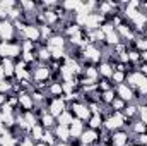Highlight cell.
<instances>
[{"instance_id": "cell-1", "label": "cell", "mask_w": 147, "mask_h": 146, "mask_svg": "<svg viewBox=\"0 0 147 146\" xmlns=\"http://www.w3.org/2000/svg\"><path fill=\"white\" fill-rule=\"evenodd\" d=\"M22 55L21 41H0V59H10L17 60Z\"/></svg>"}, {"instance_id": "cell-2", "label": "cell", "mask_w": 147, "mask_h": 146, "mask_svg": "<svg viewBox=\"0 0 147 146\" xmlns=\"http://www.w3.org/2000/svg\"><path fill=\"white\" fill-rule=\"evenodd\" d=\"M82 59L91 65H98L103 60V48L99 45H87L82 48Z\"/></svg>"}, {"instance_id": "cell-3", "label": "cell", "mask_w": 147, "mask_h": 146, "mask_svg": "<svg viewBox=\"0 0 147 146\" xmlns=\"http://www.w3.org/2000/svg\"><path fill=\"white\" fill-rule=\"evenodd\" d=\"M46 108H48V113H51L55 119L57 117H60L65 110L69 108V105H67V102L60 96V98H51V96H48L46 98Z\"/></svg>"}, {"instance_id": "cell-4", "label": "cell", "mask_w": 147, "mask_h": 146, "mask_svg": "<svg viewBox=\"0 0 147 146\" xmlns=\"http://www.w3.org/2000/svg\"><path fill=\"white\" fill-rule=\"evenodd\" d=\"M82 146H92V145H101V132L94 131V129H84L82 136L79 138Z\"/></svg>"}, {"instance_id": "cell-5", "label": "cell", "mask_w": 147, "mask_h": 146, "mask_svg": "<svg viewBox=\"0 0 147 146\" xmlns=\"http://www.w3.org/2000/svg\"><path fill=\"white\" fill-rule=\"evenodd\" d=\"M128 143H130V132L127 129H118L110 134L111 146H128Z\"/></svg>"}, {"instance_id": "cell-6", "label": "cell", "mask_w": 147, "mask_h": 146, "mask_svg": "<svg viewBox=\"0 0 147 146\" xmlns=\"http://www.w3.org/2000/svg\"><path fill=\"white\" fill-rule=\"evenodd\" d=\"M69 108L74 113V117L79 119V120H82V122L89 120V117H91V110L87 108V105L84 102H74V103H70Z\"/></svg>"}, {"instance_id": "cell-7", "label": "cell", "mask_w": 147, "mask_h": 146, "mask_svg": "<svg viewBox=\"0 0 147 146\" xmlns=\"http://www.w3.org/2000/svg\"><path fill=\"white\" fill-rule=\"evenodd\" d=\"M17 31H16L12 21H9V19L0 21V41H12Z\"/></svg>"}, {"instance_id": "cell-8", "label": "cell", "mask_w": 147, "mask_h": 146, "mask_svg": "<svg viewBox=\"0 0 147 146\" xmlns=\"http://www.w3.org/2000/svg\"><path fill=\"white\" fill-rule=\"evenodd\" d=\"M115 93H116V96L121 98L125 103H134V102H135V91H134L128 84H125V83L115 86Z\"/></svg>"}, {"instance_id": "cell-9", "label": "cell", "mask_w": 147, "mask_h": 146, "mask_svg": "<svg viewBox=\"0 0 147 146\" xmlns=\"http://www.w3.org/2000/svg\"><path fill=\"white\" fill-rule=\"evenodd\" d=\"M67 45H69V40L63 36L62 33H55L53 36H50L46 40V48L48 50H57V48H62V50H67Z\"/></svg>"}, {"instance_id": "cell-10", "label": "cell", "mask_w": 147, "mask_h": 146, "mask_svg": "<svg viewBox=\"0 0 147 146\" xmlns=\"http://www.w3.org/2000/svg\"><path fill=\"white\" fill-rule=\"evenodd\" d=\"M17 98H19V107H21L22 112H33V110L36 108V105H34V102H33L29 91H26V89L19 91V93H17Z\"/></svg>"}, {"instance_id": "cell-11", "label": "cell", "mask_w": 147, "mask_h": 146, "mask_svg": "<svg viewBox=\"0 0 147 146\" xmlns=\"http://www.w3.org/2000/svg\"><path fill=\"white\" fill-rule=\"evenodd\" d=\"M22 40H28V41H33V43H39L41 41V33H39V26L36 24H26L22 35Z\"/></svg>"}, {"instance_id": "cell-12", "label": "cell", "mask_w": 147, "mask_h": 146, "mask_svg": "<svg viewBox=\"0 0 147 146\" xmlns=\"http://www.w3.org/2000/svg\"><path fill=\"white\" fill-rule=\"evenodd\" d=\"M144 79H147L146 76H142L137 69H134V71H130V72L127 74V81H125V84H128V86L135 91V89H137V86H139Z\"/></svg>"}, {"instance_id": "cell-13", "label": "cell", "mask_w": 147, "mask_h": 146, "mask_svg": "<svg viewBox=\"0 0 147 146\" xmlns=\"http://www.w3.org/2000/svg\"><path fill=\"white\" fill-rule=\"evenodd\" d=\"M98 72H99V79L103 77V79H111V76H113V71H115V67H113V64L108 62V60H101L98 65Z\"/></svg>"}, {"instance_id": "cell-14", "label": "cell", "mask_w": 147, "mask_h": 146, "mask_svg": "<svg viewBox=\"0 0 147 146\" xmlns=\"http://www.w3.org/2000/svg\"><path fill=\"white\" fill-rule=\"evenodd\" d=\"M84 129H86L84 122H82V120H79V119H74V122L69 126V131H70V139H79V138L82 136Z\"/></svg>"}, {"instance_id": "cell-15", "label": "cell", "mask_w": 147, "mask_h": 146, "mask_svg": "<svg viewBox=\"0 0 147 146\" xmlns=\"http://www.w3.org/2000/svg\"><path fill=\"white\" fill-rule=\"evenodd\" d=\"M53 132H55V136H57V141H62V143H69V141H70V131H69L67 126L57 124L55 129H53Z\"/></svg>"}, {"instance_id": "cell-16", "label": "cell", "mask_w": 147, "mask_h": 146, "mask_svg": "<svg viewBox=\"0 0 147 146\" xmlns=\"http://www.w3.org/2000/svg\"><path fill=\"white\" fill-rule=\"evenodd\" d=\"M2 71L5 79H12L14 74H16V60H10V59H2Z\"/></svg>"}, {"instance_id": "cell-17", "label": "cell", "mask_w": 147, "mask_h": 146, "mask_svg": "<svg viewBox=\"0 0 147 146\" xmlns=\"http://www.w3.org/2000/svg\"><path fill=\"white\" fill-rule=\"evenodd\" d=\"M46 93H48V96H51V98H60V96H63V89H62V83L60 81H57V83H50L48 84V88H46Z\"/></svg>"}, {"instance_id": "cell-18", "label": "cell", "mask_w": 147, "mask_h": 146, "mask_svg": "<svg viewBox=\"0 0 147 146\" xmlns=\"http://www.w3.org/2000/svg\"><path fill=\"white\" fill-rule=\"evenodd\" d=\"M39 124L46 129V131H51V129H55V126H57V119L51 115V113H45V115H41L39 117Z\"/></svg>"}, {"instance_id": "cell-19", "label": "cell", "mask_w": 147, "mask_h": 146, "mask_svg": "<svg viewBox=\"0 0 147 146\" xmlns=\"http://www.w3.org/2000/svg\"><path fill=\"white\" fill-rule=\"evenodd\" d=\"M28 134L33 138V141H34V143H39V141L43 139V134H45V127H43V126L38 122L34 127H31V129H29V132H28Z\"/></svg>"}, {"instance_id": "cell-20", "label": "cell", "mask_w": 147, "mask_h": 146, "mask_svg": "<svg viewBox=\"0 0 147 146\" xmlns=\"http://www.w3.org/2000/svg\"><path fill=\"white\" fill-rule=\"evenodd\" d=\"M87 126H89V129L101 131V129H103V115H99V113L91 115V117H89V120H87Z\"/></svg>"}, {"instance_id": "cell-21", "label": "cell", "mask_w": 147, "mask_h": 146, "mask_svg": "<svg viewBox=\"0 0 147 146\" xmlns=\"http://www.w3.org/2000/svg\"><path fill=\"white\" fill-rule=\"evenodd\" d=\"M74 119H75V117H74V113L70 112V108H67L60 117H57V124H60V126H67V127H69V126L74 122Z\"/></svg>"}, {"instance_id": "cell-22", "label": "cell", "mask_w": 147, "mask_h": 146, "mask_svg": "<svg viewBox=\"0 0 147 146\" xmlns=\"http://www.w3.org/2000/svg\"><path fill=\"white\" fill-rule=\"evenodd\" d=\"M130 131H132L135 136H139V134L147 132V126L144 124V122H140L139 119H134V120H132V124H130Z\"/></svg>"}, {"instance_id": "cell-23", "label": "cell", "mask_w": 147, "mask_h": 146, "mask_svg": "<svg viewBox=\"0 0 147 146\" xmlns=\"http://www.w3.org/2000/svg\"><path fill=\"white\" fill-rule=\"evenodd\" d=\"M123 113H125V117L127 119H130V120H134V119H137V113H139V103H127V107L123 110Z\"/></svg>"}, {"instance_id": "cell-24", "label": "cell", "mask_w": 147, "mask_h": 146, "mask_svg": "<svg viewBox=\"0 0 147 146\" xmlns=\"http://www.w3.org/2000/svg\"><path fill=\"white\" fill-rule=\"evenodd\" d=\"M41 143H45V145H48V146H55L57 145V136H55L53 129H51V131H46V129H45V134H43Z\"/></svg>"}, {"instance_id": "cell-25", "label": "cell", "mask_w": 147, "mask_h": 146, "mask_svg": "<svg viewBox=\"0 0 147 146\" xmlns=\"http://www.w3.org/2000/svg\"><path fill=\"white\" fill-rule=\"evenodd\" d=\"M125 81H127V72H121V71H113V76H111V83H113V86L123 84Z\"/></svg>"}, {"instance_id": "cell-26", "label": "cell", "mask_w": 147, "mask_h": 146, "mask_svg": "<svg viewBox=\"0 0 147 146\" xmlns=\"http://www.w3.org/2000/svg\"><path fill=\"white\" fill-rule=\"evenodd\" d=\"M115 98H116V96H115V88H113V89H108V91H103V93H101V103H103V105H108V107H110L111 102H113Z\"/></svg>"}, {"instance_id": "cell-27", "label": "cell", "mask_w": 147, "mask_h": 146, "mask_svg": "<svg viewBox=\"0 0 147 146\" xmlns=\"http://www.w3.org/2000/svg\"><path fill=\"white\" fill-rule=\"evenodd\" d=\"M125 107H127V103H125L121 98H118V96L111 102V105H110L111 112H123V110H125Z\"/></svg>"}, {"instance_id": "cell-28", "label": "cell", "mask_w": 147, "mask_h": 146, "mask_svg": "<svg viewBox=\"0 0 147 146\" xmlns=\"http://www.w3.org/2000/svg\"><path fill=\"white\" fill-rule=\"evenodd\" d=\"M137 119H139L140 122H144V124L147 126V103L139 105V113H137Z\"/></svg>"}, {"instance_id": "cell-29", "label": "cell", "mask_w": 147, "mask_h": 146, "mask_svg": "<svg viewBox=\"0 0 147 146\" xmlns=\"http://www.w3.org/2000/svg\"><path fill=\"white\" fill-rule=\"evenodd\" d=\"M17 146H36V143L33 141V138H31L29 134H24V136H22V138L19 139Z\"/></svg>"}, {"instance_id": "cell-30", "label": "cell", "mask_w": 147, "mask_h": 146, "mask_svg": "<svg viewBox=\"0 0 147 146\" xmlns=\"http://www.w3.org/2000/svg\"><path fill=\"white\" fill-rule=\"evenodd\" d=\"M16 5H17V2H14V0H0V7H2L7 14H9V10L14 9Z\"/></svg>"}, {"instance_id": "cell-31", "label": "cell", "mask_w": 147, "mask_h": 146, "mask_svg": "<svg viewBox=\"0 0 147 146\" xmlns=\"http://www.w3.org/2000/svg\"><path fill=\"white\" fill-rule=\"evenodd\" d=\"M134 143H137V145H140V146H147V132L135 136L134 138Z\"/></svg>"}, {"instance_id": "cell-32", "label": "cell", "mask_w": 147, "mask_h": 146, "mask_svg": "<svg viewBox=\"0 0 147 146\" xmlns=\"http://www.w3.org/2000/svg\"><path fill=\"white\" fill-rule=\"evenodd\" d=\"M7 103V95H0V108Z\"/></svg>"}, {"instance_id": "cell-33", "label": "cell", "mask_w": 147, "mask_h": 146, "mask_svg": "<svg viewBox=\"0 0 147 146\" xmlns=\"http://www.w3.org/2000/svg\"><path fill=\"white\" fill-rule=\"evenodd\" d=\"M55 146H70V143H62V141H57Z\"/></svg>"}, {"instance_id": "cell-34", "label": "cell", "mask_w": 147, "mask_h": 146, "mask_svg": "<svg viewBox=\"0 0 147 146\" xmlns=\"http://www.w3.org/2000/svg\"><path fill=\"white\" fill-rule=\"evenodd\" d=\"M36 146H48V145H45V143H41V141H39V143H36Z\"/></svg>"}, {"instance_id": "cell-35", "label": "cell", "mask_w": 147, "mask_h": 146, "mask_svg": "<svg viewBox=\"0 0 147 146\" xmlns=\"http://www.w3.org/2000/svg\"><path fill=\"white\" fill-rule=\"evenodd\" d=\"M128 146H140V145H137V143H132V145H128Z\"/></svg>"}]
</instances>
